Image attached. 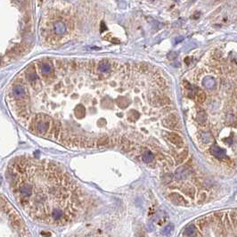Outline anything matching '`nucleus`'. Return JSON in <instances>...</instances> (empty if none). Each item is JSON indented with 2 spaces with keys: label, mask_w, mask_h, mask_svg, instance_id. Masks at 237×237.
Here are the masks:
<instances>
[{
  "label": "nucleus",
  "mask_w": 237,
  "mask_h": 237,
  "mask_svg": "<svg viewBox=\"0 0 237 237\" xmlns=\"http://www.w3.org/2000/svg\"><path fill=\"white\" fill-rule=\"evenodd\" d=\"M75 237H110V236L107 234H104L103 233H99V232H92V233L80 234V235H78Z\"/></svg>",
  "instance_id": "obj_12"
},
{
  "label": "nucleus",
  "mask_w": 237,
  "mask_h": 237,
  "mask_svg": "<svg viewBox=\"0 0 237 237\" xmlns=\"http://www.w3.org/2000/svg\"><path fill=\"white\" fill-rule=\"evenodd\" d=\"M31 126L35 128V130L40 134L46 133L50 126V120L48 116L44 114H39L37 115L34 118V120L32 121Z\"/></svg>",
  "instance_id": "obj_3"
},
{
  "label": "nucleus",
  "mask_w": 237,
  "mask_h": 237,
  "mask_svg": "<svg viewBox=\"0 0 237 237\" xmlns=\"http://www.w3.org/2000/svg\"><path fill=\"white\" fill-rule=\"evenodd\" d=\"M54 31H55V33L58 35L63 34L65 31V26H64L63 22H57L56 23H55L54 24Z\"/></svg>",
  "instance_id": "obj_16"
},
{
  "label": "nucleus",
  "mask_w": 237,
  "mask_h": 237,
  "mask_svg": "<svg viewBox=\"0 0 237 237\" xmlns=\"http://www.w3.org/2000/svg\"><path fill=\"white\" fill-rule=\"evenodd\" d=\"M168 139H169V141L175 145L177 147H182L184 145V140H183V138L181 137L179 135L176 134V133H170L168 135Z\"/></svg>",
  "instance_id": "obj_7"
},
{
  "label": "nucleus",
  "mask_w": 237,
  "mask_h": 237,
  "mask_svg": "<svg viewBox=\"0 0 237 237\" xmlns=\"http://www.w3.org/2000/svg\"><path fill=\"white\" fill-rule=\"evenodd\" d=\"M196 119H197V121H198L199 123L202 124V123H204V122L206 121V120H207V115H206L205 113L202 111V113H198Z\"/></svg>",
  "instance_id": "obj_21"
},
{
  "label": "nucleus",
  "mask_w": 237,
  "mask_h": 237,
  "mask_svg": "<svg viewBox=\"0 0 237 237\" xmlns=\"http://www.w3.org/2000/svg\"><path fill=\"white\" fill-rule=\"evenodd\" d=\"M201 138L202 142L205 144H210L213 142V136L210 132H202L201 135Z\"/></svg>",
  "instance_id": "obj_11"
},
{
  "label": "nucleus",
  "mask_w": 237,
  "mask_h": 237,
  "mask_svg": "<svg viewBox=\"0 0 237 237\" xmlns=\"http://www.w3.org/2000/svg\"><path fill=\"white\" fill-rule=\"evenodd\" d=\"M26 75H27V79H29L30 81H35L36 80V72H35V69H34L33 66H31L29 69L27 70Z\"/></svg>",
  "instance_id": "obj_14"
},
{
  "label": "nucleus",
  "mask_w": 237,
  "mask_h": 237,
  "mask_svg": "<svg viewBox=\"0 0 237 237\" xmlns=\"http://www.w3.org/2000/svg\"><path fill=\"white\" fill-rule=\"evenodd\" d=\"M202 85L207 89H213L216 85V81L212 77H205L202 80Z\"/></svg>",
  "instance_id": "obj_9"
},
{
  "label": "nucleus",
  "mask_w": 237,
  "mask_h": 237,
  "mask_svg": "<svg viewBox=\"0 0 237 237\" xmlns=\"http://www.w3.org/2000/svg\"><path fill=\"white\" fill-rule=\"evenodd\" d=\"M111 69V64L107 61H102L98 64V71L101 72H106L110 71Z\"/></svg>",
  "instance_id": "obj_15"
},
{
  "label": "nucleus",
  "mask_w": 237,
  "mask_h": 237,
  "mask_svg": "<svg viewBox=\"0 0 237 237\" xmlns=\"http://www.w3.org/2000/svg\"><path fill=\"white\" fill-rule=\"evenodd\" d=\"M39 69L43 74H48L53 71V65L50 63H43L39 64Z\"/></svg>",
  "instance_id": "obj_10"
},
{
  "label": "nucleus",
  "mask_w": 237,
  "mask_h": 237,
  "mask_svg": "<svg viewBox=\"0 0 237 237\" xmlns=\"http://www.w3.org/2000/svg\"><path fill=\"white\" fill-rule=\"evenodd\" d=\"M26 94V91H25V88L22 85H16L12 89V92H11V95L13 98L15 99H21L22 97L25 95Z\"/></svg>",
  "instance_id": "obj_6"
},
{
  "label": "nucleus",
  "mask_w": 237,
  "mask_h": 237,
  "mask_svg": "<svg viewBox=\"0 0 237 237\" xmlns=\"http://www.w3.org/2000/svg\"><path fill=\"white\" fill-rule=\"evenodd\" d=\"M107 143H109V139L108 137L106 136H104L102 138H100L98 142H97V144H98V145H106Z\"/></svg>",
  "instance_id": "obj_23"
},
{
  "label": "nucleus",
  "mask_w": 237,
  "mask_h": 237,
  "mask_svg": "<svg viewBox=\"0 0 237 237\" xmlns=\"http://www.w3.org/2000/svg\"><path fill=\"white\" fill-rule=\"evenodd\" d=\"M10 186L17 202L31 219L52 227L75 221L82 211L79 188L67 173L54 164H28L22 171L12 170Z\"/></svg>",
  "instance_id": "obj_1"
},
{
  "label": "nucleus",
  "mask_w": 237,
  "mask_h": 237,
  "mask_svg": "<svg viewBox=\"0 0 237 237\" xmlns=\"http://www.w3.org/2000/svg\"><path fill=\"white\" fill-rule=\"evenodd\" d=\"M0 237H31L22 217L5 198H1Z\"/></svg>",
  "instance_id": "obj_2"
},
{
  "label": "nucleus",
  "mask_w": 237,
  "mask_h": 237,
  "mask_svg": "<svg viewBox=\"0 0 237 237\" xmlns=\"http://www.w3.org/2000/svg\"><path fill=\"white\" fill-rule=\"evenodd\" d=\"M116 102H117V104L120 106L121 108H126L130 104L129 100H128L126 97H120V98L117 99Z\"/></svg>",
  "instance_id": "obj_17"
},
{
  "label": "nucleus",
  "mask_w": 237,
  "mask_h": 237,
  "mask_svg": "<svg viewBox=\"0 0 237 237\" xmlns=\"http://www.w3.org/2000/svg\"><path fill=\"white\" fill-rule=\"evenodd\" d=\"M86 113V110L85 107L82 105H79L75 108V115L78 119H82L84 118Z\"/></svg>",
  "instance_id": "obj_13"
},
{
  "label": "nucleus",
  "mask_w": 237,
  "mask_h": 237,
  "mask_svg": "<svg viewBox=\"0 0 237 237\" xmlns=\"http://www.w3.org/2000/svg\"><path fill=\"white\" fill-rule=\"evenodd\" d=\"M191 174V170L187 167H180L175 173V178L177 180H184L187 178Z\"/></svg>",
  "instance_id": "obj_5"
},
{
  "label": "nucleus",
  "mask_w": 237,
  "mask_h": 237,
  "mask_svg": "<svg viewBox=\"0 0 237 237\" xmlns=\"http://www.w3.org/2000/svg\"><path fill=\"white\" fill-rule=\"evenodd\" d=\"M211 153L213 156H215L217 158H223V157L226 156L227 152H226L225 149H223V148H221V147H219L218 145H213L211 148Z\"/></svg>",
  "instance_id": "obj_8"
},
{
  "label": "nucleus",
  "mask_w": 237,
  "mask_h": 237,
  "mask_svg": "<svg viewBox=\"0 0 237 237\" xmlns=\"http://www.w3.org/2000/svg\"><path fill=\"white\" fill-rule=\"evenodd\" d=\"M142 160L145 162V163H150L152 160H153V155L152 153L150 152V151H146L144 152L143 154V157H142Z\"/></svg>",
  "instance_id": "obj_18"
},
{
  "label": "nucleus",
  "mask_w": 237,
  "mask_h": 237,
  "mask_svg": "<svg viewBox=\"0 0 237 237\" xmlns=\"http://www.w3.org/2000/svg\"><path fill=\"white\" fill-rule=\"evenodd\" d=\"M186 156H187V151H183L181 153L177 155V163H182L186 159Z\"/></svg>",
  "instance_id": "obj_20"
},
{
  "label": "nucleus",
  "mask_w": 237,
  "mask_h": 237,
  "mask_svg": "<svg viewBox=\"0 0 237 237\" xmlns=\"http://www.w3.org/2000/svg\"><path fill=\"white\" fill-rule=\"evenodd\" d=\"M105 123H106L105 120H104V119H101V120H99V122H98V125H99V126H103V125H104Z\"/></svg>",
  "instance_id": "obj_24"
},
{
  "label": "nucleus",
  "mask_w": 237,
  "mask_h": 237,
  "mask_svg": "<svg viewBox=\"0 0 237 237\" xmlns=\"http://www.w3.org/2000/svg\"><path fill=\"white\" fill-rule=\"evenodd\" d=\"M163 125L168 129H177V125H178V120H177V116L175 114H171V115L168 116L164 120Z\"/></svg>",
  "instance_id": "obj_4"
},
{
  "label": "nucleus",
  "mask_w": 237,
  "mask_h": 237,
  "mask_svg": "<svg viewBox=\"0 0 237 237\" xmlns=\"http://www.w3.org/2000/svg\"><path fill=\"white\" fill-rule=\"evenodd\" d=\"M206 100V94L203 91H198L196 94V101L200 104H202Z\"/></svg>",
  "instance_id": "obj_19"
},
{
  "label": "nucleus",
  "mask_w": 237,
  "mask_h": 237,
  "mask_svg": "<svg viewBox=\"0 0 237 237\" xmlns=\"http://www.w3.org/2000/svg\"><path fill=\"white\" fill-rule=\"evenodd\" d=\"M139 117H140L139 113H136V111H129V113L128 114V118H129V120H136Z\"/></svg>",
  "instance_id": "obj_22"
}]
</instances>
